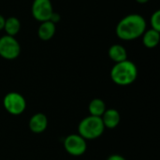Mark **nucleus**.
<instances>
[{
    "label": "nucleus",
    "mask_w": 160,
    "mask_h": 160,
    "mask_svg": "<svg viewBox=\"0 0 160 160\" xmlns=\"http://www.w3.org/2000/svg\"><path fill=\"white\" fill-rule=\"evenodd\" d=\"M152 28L160 32V10H157L151 17Z\"/></svg>",
    "instance_id": "nucleus-15"
},
{
    "label": "nucleus",
    "mask_w": 160,
    "mask_h": 160,
    "mask_svg": "<svg viewBox=\"0 0 160 160\" xmlns=\"http://www.w3.org/2000/svg\"><path fill=\"white\" fill-rule=\"evenodd\" d=\"M101 119L105 128H114L119 125L121 117H120V113L116 110L108 109L105 111V112L101 116Z\"/></svg>",
    "instance_id": "nucleus-9"
},
{
    "label": "nucleus",
    "mask_w": 160,
    "mask_h": 160,
    "mask_svg": "<svg viewBox=\"0 0 160 160\" xmlns=\"http://www.w3.org/2000/svg\"><path fill=\"white\" fill-rule=\"evenodd\" d=\"M20 28H21V23H20V21L16 17H9L6 19L4 29L6 33L8 34V36L14 37L16 34H18V32L20 31Z\"/></svg>",
    "instance_id": "nucleus-14"
},
{
    "label": "nucleus",
    "mask_w": 160,
    "mask_h": 160,
    "mask_svg": "<svg viewBox=\"0 0 160 160\" xmlns=\"http://www.w3.org/2000/svg\"><path fill=\"white\" fill-rule=\"evenodd\" d=\"M138 3H141V4H144V3H147L149 0H136Z\"/></svg>",
    "instance_id": "nucleus-19"
},
{
    "label": "nucleus",
    "mask_w": 160,
    "mask_h": 160,
    "mask_svg": "<svg viewBox=\"0 0 160 160\" xmlns=\"http://www.w3.org/2000/svg\"><path fill=\"white\" fill-rule=\"evenodd\" d=\"M138 77L136 65L128 60L116 63L111 71V78L118 85H128L135 82Z\"/></svg>",
    "instance_id": "nucleus-2"
},
{
    "label": "nucleus",
    "mask_w": 160,
    "mask_h": 160,
    "mask_svg": "<svg viewBox=\"0 0 160 160\" xmlns=\"http://www.w3.org/2000/svg\"><path fill=\"white\" fill-rule=\"evenodd\" d=\"M160 39V33L159 31H157L155 29H150L147 30L143 33L142 35V42L145 47L152 49L158 46L159 43Z\"/></svg>",
    "instance_id": "nucleus-11"
},
{
    "label": "nucleus",
    "mask_w": 160,
    "mask_h": 160,
    "mask_svg": "<svg viewBox=\"0 0 160 160\" xmlns=\"http://www.w3.org/2000/svg\"><path fill=\"white\" fill-rule=\"evenodd\" d=\"M107 160H126V158L120 155H112V156L109 157V158Z\"/></svg>",
    "instance_id": "nucleus-17"
},
{
    "label": "nucleus",
    "mask_w": 160,
    "mask_h": 160,
    "mask_svg": "<svg viewBox=\"0 0 160 160\" xmlns=\"http://www.w3.org/2000/svg\"><path fill=\"white\" fill-rule=\"evenodd\" d=\"M89 112L90 115L92 116H97V117H101L103 113L106 111V105L104 101L100 98H95L91 100L89 104Z\"/></svg>",
    "instance_id": "nucleus-13"
},
{
    "label": "nucleus",
    "mask_w": 160,
    "mask_h": 160,
    "mask_svg": "<svg viewBox=\"0 0 160 160\" xmlns=\"http://www.w3.org/2000/svg\"><path fill=\"white\" fill-rule=\"evenodd\" d=\"M64 146L69 155L75 157L83 155L87 148L86 140H84L79 134L68 135L64 141Z\"/></svg>",
    "instance_id": "nucleus-6"
},
{
    "label": "nucleus",
    "mask_w": 160,
    "mask_h": 160,
    "mask_svg": "<svg viewBox=\"0 0 160 160\" xmlns=\"http://www.w3.org/2000/svg\"><path fill=\"white\" fill-rule=\"evenodd\" d=\"M53 13L52 6L50 0H34L32 4V15L39 22L50 21Z\"/></svg>",
    "instance_id": "nucleus-7"
},
{
    "label": "nucleus",
    "mask_w": 160,
    "mask_h": 160,
    "mask_svg": "<svg viewBox=\"0 0 160 160\" xmlns=\"http://www.w3.org/2000/svg\"><path fill=\"white\" fill-rule=\"evenodd\" d=\"M21 52V47L19 42L14 37L11 36H3L0 38V56L12 60L19 56Z\"/></svg>",
    "instance_id": "nucleus-4"
},
{
    "label": "nucleus",
    "mask_w": 160,
    "mask_h": 160,
    "mask_svg": "<svg viewBox=\"0 0 160 160\" xmlns=\"http://www.w3.org/2000/svg\"><path fill=\"white\" fill-rule=\"evenodd\" d=\"M3 103L5 109L13 115H19L22 113L26 108V101L24 98L16 92L7 94L4 98Z\"/></svg>",
    "instance_id": "nucleus-5"
},
{
    "label": "nucleus",
    "mask_w": 160,
    "mask_h": 160,
    "mask_svg": "<svg viewBox=\"0 0 160 160\" xmlns=\"http://www.w3.org/2000/svg\"><path fill=\"white\" fill-rule=\"evenodd\" d=\"M59 21H60V15H59L58 13L53 12V13L52 14L51 18H50V22H53V23L55 24V23L58 22Z\"/></svg>",
    "instance_id": "nucleus-16"
},
{
    "label": "nucleus",
    "mask_w": 160,
    "mask_h": 160,
    "mask_svg": "<svg viewBox=\"0 0 160 160\" xmlns=\"http://www.w3.org/2000/svg\"><path fill=\"white\" fill-rule=\"evenodd\" d=\"M104 129L105 127L101 117L92 115L82 120L78 127L79 135L84 140H94L100 137L104 132Z\"/></svg>",
    "instance_id": "nucleus-3"
},
{
    "label": "nucleus",
    "mask_w": 160,
    "mask_h": 160,
    "mask_svg": "<svg viewBox=\"0 0 160 160\" xmlns=\"http://www.w3.org/2000/svg\"><path fill=\"white\" fill-rule=\"evenodd\" d=\"M48 127V118L43 113H36L29 121L30 130L34 133H41Z\"/></svg>",
    "instance_id": "nucleus-8"
},
{
    "label": "nucleus",
    "mask_w": 160,
    "mask_h": 160,
    "mask_svg": "<svg viewBox=\"0 0 160 160\" xmlns=\"http://www.w3.org/2000/svg\"><path fill=\"white\" fill-rule=\"evenodd\" d=\"M146 22L140 14H129L124 17L116 26V35L123 40H133L143 35Z\"/></svg>",
    "instance_id": "nucleus-1"
},
{
    "label": "nucleus",
    "mask_w": 160,
    "mask_h": 160,
    "mask_svg": "<svg viewBox=\"0 0 160 160\" xmlns=\"http://www.w3.org/2000/svg\"><path fill=\"white\" fill-rule=\"evenodd\" d=\"M55 34V24L50 21L42 22L38 30V36L42 40H50Z\"/></svg>",
    "instance_id": "nucleus-10"
},
{
    "label": "nucleus",
    "mask_w": 160,
    "mask_h": 160,
    "mask_svg": "<svg viewBox=\"0 0 160 160\" xmlns=\"http://www.w3.org/2000/svg\"><path fill=\"white\" fill-rule=\"evenodd\" d=\"M5 21H6V19L0 14V30H2V29H4V25H5Z\"/></svg>",
    "instance_id": "nucleus-18"
},
{
    "label": "nucleus",
    "mask_w": 160,
    "mask_h": 160,
    "mask_svg": "<svg viewBox=\"0 0 160 160\" xmlns=\"http://www.w3.org/2000/svg\"><path fill=\"white\" fill-rule=\"evenodd\" d=\"M109 56L110 58L114 61L115 63H119V62H123L125 60H128V53L126 49L119 44H114L112 46H111V48L109 49Z\"/></svg>",
    "instance_id": "nucleus-12"
}]
</instances>
